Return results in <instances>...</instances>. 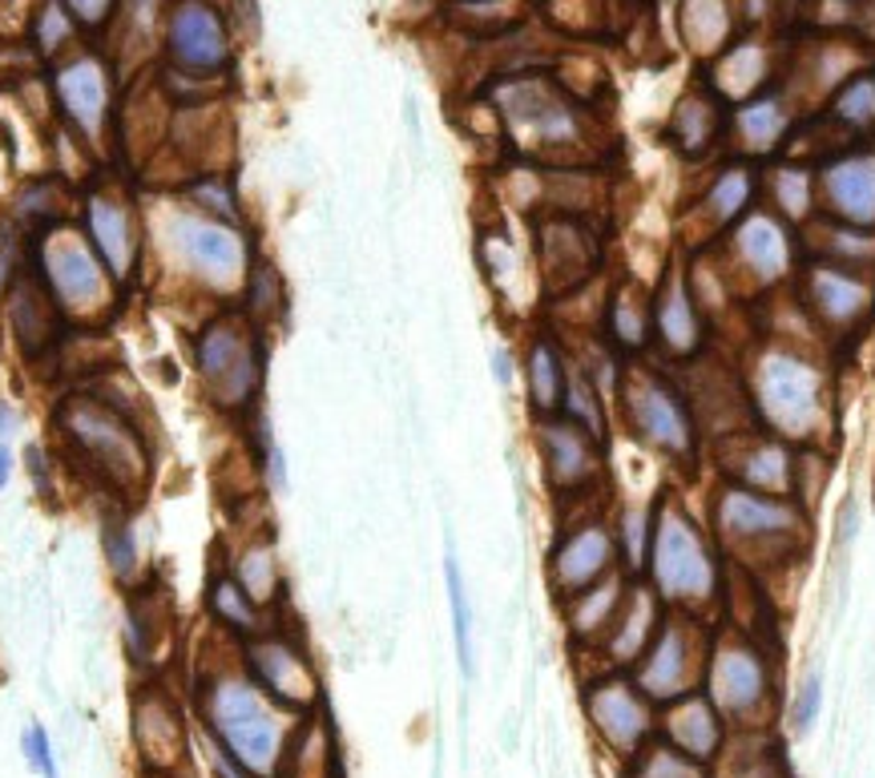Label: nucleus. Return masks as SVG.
<instances>
[{
	"instance_id": "obj_1",
	"label": "nucleus",
	"mask_w": 875,
	"mask_h": 778,
	"mask_svg": "<svg viewBox=\"0 0 875 778\" xmlns=\"http://www.w3.org/2000/svg\"><path fill=\"white\" fill-rule=\"evenodd\" d=\"M299 722L291 710L259 690L251 673L218 670L202 673L198 682V730L211 735L226 755H234L254 778H283L286 750Z\"/></svg>"
},
{
	"instance_id": "obj_2",
	"label": "nucleus",
	"mask_w": 875,
	"mask_h": 778,
	"mask_svg": "<svg viewBox=\"0 0 875 778\" xmlns=\"http://www.w3.org/2000/svg\"><path fill=\"white\" fill-rule=\"evenodd\" d=\"M747 391L755 411L779 440L807 444L819 440L827 424V376L811 356L795 343H767L750 356Z\"/></svg>"
},
{
	"instance_id": "obj_3",
	"label": "nucleus",
	"mask_w": 875,
	"mask_h": 778,
	"mask_svg": "<svg viewBox=\"0 0 875 778\" xmlns=\"http://www.w3.org/2000/svg\"><path fill=\"white\" fill-rule=\"evenodd\" d=\"M162 259L186 279L191 286L214 299H243L246 274L254 263V246L246 242L243 226H226L206 218L186 202H174V211L158 222Z\"/></svg>"
},
{
	"instance_id": "obj_4",
	"label": "nucleus",
	"mask_w": 875,
	"mask_h": 778,
	"mask_svg": "<svg viewBox=\"0 0 875 778\" xmlns=\"http://www.w3.org/2000/svg\"><path fill=\"white\" fill-rule=\"evenodd\" d=\"M57 428L65 444L94 468L109 488H137L154 473L149 444L134 428V416L94 391H74L57 403Z\"/></svg>"
},
{
	"instance_id": "obj_5",
	"label": "nucleus",
	"mask_w": 875,
	"mask_h": 778,
	"mask_svg": "<svg viewBox=\"0 0 875 778\" xmlns=\"http://www.w3.org/2000/svg\"><path fill=\"white\" fill-rule=\"evenodd\" d=\"M645 573H650V585L662 597V605L690 613V617L707 613L718 601L722 577H718V561L710 553V537L674 500H662L654 508V537H650Z\"/></svg>"
},
{
	"instance_id": "obj_6",
	"label": "nucleus",
	"mask_w": 875,
	"mask_h": 778,
	"mask_svg": "<svg viewBox=\"0 0 875 778\" xmlns=\"http://www.w3.org/2000/svg\"><path fill=\"white\" fill-rule=\"evenodd\" d=\"M191 359L202 379V391L222 411H243L259 400L263 343H259V327L243 311H214L202 319L194 331Z\"/></svg>"
},
{
	"instance_id": "obj_7",
	"label": "nucleus",
	"mask_w": 875,
	"mask_h": 778,
	"mask_svg": "<svg viewBox=\"0 0 875 778\" xmlns=\"http://www.w3.org/2000/svg\"><path fill=\"white\" fill-rule=\"evenodd\" d=\"M32 274L41 279V286L54 295V303L65 311V319H101L109 299L121 291L114 283V274L97 259L94 242L85 239L81 226L61 222V226H45L32 234Z\"/></svg>"
},
{
	"instance_id": "obj_8",
	"label": "nucleus",
	"mask_w": 875,
	"mask_h": 778,
	"mask_svg": "<svg viewBox=\"0 0 875 778\" xmlns=\"http://www.w3.org/2000/svg\"><path fill=\"white\" fill-rule=\"evenodd\" d=\"M714 537L739 557L779 561L787 548L803 545L807 521L791 496H767L722 480L714 493Z\"/></svg>"
},
{
	"instance_id": "obj_9",
	"label": "nucleus",
	"mask_w": 875,
	"mask_h": 778,
	"mask_svg": "<svg viewBox=\"0 0 875 778\" xmlns=\"http://www.w3.org/2000/svg\"><path fill=\"white\" fill-rule=\"evenodd\" d=\"M707 698L739 730H762L775 714V670L747 633H718L707 658Z\"/></svg>"
},
{
	"instance_id": "obj_10",
	"label": "nucleus",
	"mask_w": 875,
	"mask_h": 778,
	"mask_svg": "<svg viewBox=\"0 0 875 778\" xmlns=\"http://www.w3.org/2000/svg\"><path fill=\"white\" fill-rule=\"evenodd\" d=\"M618 396H622L625 424L638 436V444L662 456H674V460H690L698 453L694 411L670 379H662L658 371L633 368Z\"/></svg>"
},
{
	"instance_id": "obj_11",
	"label": "nucleus",
	"mask_w": 875,
	"mask_h": 778,
	"mask_svg": "<svg viewBox=\"0 0 875 778\" xmlns=\"http://www.w3.org/2000/svg\"><path fill=\"white\" fill-rule=\"evenodd\" d=\"M710 645L702 642L698 621L682 610H670L662 617V630L642 653V662L633 665V682L654 706H670L678 698L698 694V682L707 678Z\"/></svg>"
},
{
	"instance_id": "obj_12",
	"label": "nucleus",
	"mask_w": 875,
	"mask_h": 778,
	"mask_svg": "<svg viewBox=\"0 0 875 778\" xmlns=\"http://www.w3.org/2000/svg\"><path fill=\"white\" fill-rule=\"evenodd\" d=\"M581 706L590 718L593 735L610 750L613 758H638L645 750V742L654 738L658 726V706L638 690L633 678L622 673H597L590 678V685L581 690Z\"/></svg>"
},
{
	"instance_id": "obj_13",
	"label": "nucleus",
	"mask_w": 875,
	"mask_h": 778,
	"mask_svg": "<svg viewBox=\"0 0 875 778\" xmlns=\"http://www.w3.org/2000/svg\"><path fill=\"white\" fill-rule=\"evenodd\" d=\"M243 670L271 702L295 718H311L323 702V682L307 650L286 633H259L243 642Z\"/></svg>"
},
{
	"instance_id": "obj_14",
	"label": "nucleus",
	"mask_w": 875,
	"mask_h": 778,
	"mask_svg": "<svg viewBox=\"0 0 875 778\" xmlns=\"http://www.w3.org/2000/svg\"><path fill=\"white\" fill-rule=\"evenodd\" d=\"M803 315L832 335L864 331L875 315V274L811 259L803 266Z\"/></svg>"
},
{
	"instance_id": "obj_15",
	"label": "nucleus",
	"mask_w": 875,
	"mask_h": 778,
	"mask_svg": "<svg viewBox=\"0 0 875 778\" xmlns=\"http://www.w3.org/2000/svg\"><path fill=\"white\" fill-rule=\"evenodd\" d=\"M618 561H622L618 528L602 516L577 521L570 533H561L553 553H548V590L570 601L577 593L593 590L597 581L613 577Z\"/></svg>"
},
{
	"instance_id": "obj_16",
	"label": "nucleus",
	"mask_w": 875,
	"mask_h": 778,
	"mask_svg": "<svg viewBox=\"0 0 875 778\" xmlns=\"http://www.w3.org/2000/svg\"><path fill=\"white\" fill-rule=\"evenodd\" d=\"M730 271L739 291H770L795 266V242L787 222L767 211H755L730 226Z\"/></svg>"
},
{
	"instance_id": "obj_17",
	"label": "nucleus",
	"mask_w": 875,
	"mask_h": 778,
	"mask_svg": "<svg viewBox=\"0 0 875 778\" xmlns=\"http://www.w3.org/2000/svg\"><path fill=\"white\" fill-rule=\"evenodd\" d=\"M129 726H134L137 758L146 762L149 775L174 778L182 767H186L194 738H191L186 718H182L178 702L169 698V690H162V685H142L134 694Z\"/></svg>"
},
{
	"instance_id": "obj_18",
	"label": "nucleus",
	"mask_w": 875,
	"mask_h": 778,
	"mask_svg": "<svg viewBox=\"0 0 875 778\" xmlns=\"http://www.w3.org/2000/svg\"><path fill=\"white\" fill-rule=\"evenodd\" d=\"M81 231L94 242L97 259L106 263L117 286H129L142 263V222L134 202L114 189H89L81 202Z\"/></svg>"
},
{
	"instance_id": "obj_19",
	"label": "nucleus",
	"mask_w": 875,
	"mask_h": 778,
	"mask_svg": "<svg viewBox=\"0 0 875 778\" xmlns=\"http://www.w3.org/2000/svg\"><path fill=\"white\" fill-rule=\"evenodd\" d=\"M537 448L545 460L548 488L557 496H577L602 480V440L573 424L570 416L537 420Z\"/></svg>"
},
{
	"instance_id": "obj_20",
	"label": "nucleus",
	"mask_w": 875,
	"mask_h": 778,
	"mask_svg": "<svg viewBox=\"0 0 875 778\" xmlns=\"http://www.w3.org/2000/svg\"><path fill=\"white\" fill-rule=\"evenodd\" d=\"M166 49L178 69L191 74H218L231 61V41L218 12L202 0H182L166 17Z\"/></svg>"
},
{
	"instance_id": "obj_21",
	"label": "nucleus",
	"mask_w": 875,
	"mask_h": 778,
	"mask_svg": "<svg viewBox=\"0 0 875 778\" xmlns=\"http://www.w3.org/2000/svg\"><path fill=\"white\" fill-rule=\"evenodd\" d=\"M654 339L670 359H694L707 343V311L682 266H670L654 291Z\"/></svg>"
},
{
	"instance_id": "obj_22",
	"label": "nucleus",
	"mask_w": 875,
	"mask_h": 778,
	"mask_svg": "<svg viewBox=\"0 0 875 778\" xmlns=\"http://www.w3.org/2000/svg\"><path fill=\"white\" fill-rule=\"evenodd\" d=\"M819 198L832 222L875 231V154H839L819 174Z\"/></svg>"
},
{
	"instance_id": "obj_23",
	"label": "nucleus",
	"mask_w": 875,
	"mask_h": 778,
	"mask_svg": "<svg viewBox=\"0 0 875 778\" xmlns=\"http://www.w3.org/2000/svg\"><path fill=\"white\" fill-rule=\"evenodd\" d=\"M537 254L545 266L548 291H577L593 274L602 246L581 218H548L537 231Z\"/></svg>"
},
{
	"instance_id": "obj_24",
	"label": "nucleus",
	"mask_w": 875,
	"mask_h": 778,
	"mask_svg": "<svg viewBox=\"0 0 875 778\" xmlns=\"http://www.w3.org/2000/svg\"><path fill=\"white\" fill-rule=\"evenodd\" d=\"M0 315H4L12 339H17V348H21L25 356H45V351L61 339L65 323H69L61 307L54 303V295L41 286L37 274L17 279V283L9 286V295L0 299Z\"/></svg>"
},
{
	"instance_id": "obj_25",
	"label": "nucleus",
	"mask_w": 875,
	"mask_h": 778,
	"mask_svg": "<svg viewBox=\"0 0 875 778\" xmlns=\"http://www.w3.org/2000/svg\"><path fill=\"white\" fill-rule=\"evenodd\" d=\"M500 109H505L508 126L517 134H528L541 146H565L577 137V117L541 81H513L508 89H500Z\"/></svg>"
},
{
	"instance_id": "obj_26",
	"label": "nucleus",
	"mask_w": 875,
	"mask_h": 778,
	"mask_svg": "<svg viewBox=\"0 0 875 778\" xmlns=\"http://www.w3.org/2000/svg\"><path fill=\"white\" fill-rule=\"evenodd\" d=\"M54 89L77 134L97 142L109 117V77L101 69V61L97 57H77V61L61 65Z\"/></svg>"
},
{
	"instance_id": "obj_27",
	"label": "nucleus",
	"mask_w": 875,
	"mask_h": 778,
	"mask_svg": "<svg viewBox=\"0 0 875 778\" xmlns=\"http://www.w3.org/2000/svg\"><path fill=\"white\" fill-rule=\"evenodd\" d=\"M662 738L686 758H694L702 767L718 762L727 747V718L718 714L707 694H690L665 706L662 714Z\"/></svg>"
},
{
	"instance_id": "obj_28",
	"label": "nucleus",
	"mask_w": 875,
	"mask_h": 778,
	"mask_svg": "<svg viewBox=\"0 0 875 778\" xmlns=\"http://www.w3.org/2000/svg\"><path fill=\"white\" fill-rule=\"evenodd\" d=\"M662 597L654 593V585L633 581L630 597H625L622 613H618L610 638H605V662L618 665V670H630V665L642 662V653L650 650V642L662 630Z\"/></svg>"
},
{
	"instance_id": "obj_29",
	"label": "nucleus",
	"mask_w": 875,
	"mask_h": 778,
	"mask_svg": "<svg viewBox=\"0 0 875 778\" xmlns=\"http://www.w3.org/2000/svg\"><path fill=\"white\" fill-rule=\"evenodd\" d=\"M727 480L767 496H791L799 484V453L787 440H750L727 460Z\"/></svg>"
},
{
	"instance_id": "obj_30",
	"label": "nucleus",
	"mask_w": 875,
	"mask_h": 778,
	"mask_svg": "<svg viewBox=\"0 0 875 778\" xmlns=\"http://www.w3.org/2000/svg\"><path fill=\"white\" fill-rule=\"evenodd\" d=\"M630 585L633 581H625L622 573H613V577L597 581L593 590L565 601V630H570L573 642L577 645L605 642L618 613H622L625 597H630Z\"/></svg>"
},
{
	"instance_id": "obj_31",
	"label": "nucleus",
	"mask_w": 875,
	"mask_h": 778,
	"mask_svg": "<svg viewBox=\"0 0 875 778\" xmlns=\"http://www.w3.org/2000/svg\"><path fill=\"white\" fill-rule=\"evenodd\" d=\"M755 189L759 178L750 166H727L718 169L714 182L707 186L702 202H698V214H702V234H722L730 231L735 222L747 214V206L755 202Z\"/></svg>"
},
{
	"instance_id": "obj_32",
	"label": "nucleus",
	"mask_w": 875,
	"mask_h": 778,
	"mask_svg": "<svg viewBox=\"0 0 875 778\" xmlns=\"http://www.w3.org/2000/svg\"><path fill=\"white\" fill-rule=\"evenodd\" d=\"M525 379H528V403L537 411V420H548V416H561V403H565V379H570V368H565V356H561L557 339H533L525 359Z\"/></svg>"
},
{
	"instance_id": "obj_33",
	"label": "nucleus",
	"mask_w": 875,
	"mask_h": 778,
	"mask_svg": "<svg viewBox=\"0 0 875 778\" xmlns=\"http://www.w3.org/2000/svg\"><path fill=\"white\" fill-rule=\"evenodd\" d=\"M246 593H251L254 605L271 610L279 593H283V568H279V557H274V545L266 537H246L239 541L234 548V561L226 568Z\"/></svg>"
},
{
	"instance_id": "obj_34",
	"label": "nucleus",
	"mask_w": 875,
	"mask_h": 778,
	"mask_svg": "<svg viewBox=\"0 0 875 778\" xmlns=\"http://www.w3.org/2000/svg\"><path fill=\"white\" fill-rule=\"evenodd\" d=\"M811 251H815V259H823V263L875 274V231H859V226L819 218V222H811Z\"/></svg>"
},
{
	"instance_id": "obj_35",
	"label": "nucleus",
	"mask_w": 875,
	"mask_h": 778,
	"mask_svg": "<svg viewBox=\"0 0 875 778\" xmlns=\"http://www.w3.org/2000/svg\"><path fill=\"white\" fill-rule=\"evenodd\" d=\"M605 327H610L613 348H622L625 356H642L654 339V303L633 286H618L610 295Z\"/></svg>"
},
{
	"instance_id": "obj_36",
	"label": "nucleus",
	"mask_w": 875,
	"mask_h": 778,
	"mask_svg": "<svg viewBox=\"0 0 875 778\" xmlns=\"http://www.w3.org/2000/svg\"><path fill=\"white\" fill-rule=\"evenodd\" d=\"M206 610L211 617L218 621L222 630L234 633V638H259L266 633V610L263 605H254L251 593L231 577V573H214L211 577V590H206Z\"/></svg>"
},
{
	"instance_id": "obj_37",
	"label": "nucleus",
	"mask_w": 875,
	"mask_h": 778,
	"mask_svg": "<svg viewBox=\"0 0 875 778\" xmlns=\"http://www.w3.org/2000/svg\"><path fill=\"white\" fill-rule=\"evenodd\" d=\"M283 307H286L283 274H279V266H274L266 254H254L251 274H246V286H243V307H239V311L263 331L266 323H274V319L283 315Z\"/></svg>"
},
{
	"instance_id": "obj_38",
	"label": "nucleus",
	"mask_w": 875,
	"mask_h": 778,
	"mask_svg": "<svg viewBox=\"0 0 875 778\" xmlns=\"http://www.w3.org/2000/svg\"><path fill=\"white\" fill-rule=\"evenodd\" d=\"M444 585H448V610H453V645H456V662L465 682L476 678V653H473V601L465 590V573H460V561L448 548L444 553Z\"/></svg>"
},
{
	"instance_id": "obj_39",
	"label": "nucleus",
	"mask_w": 875,
	"mask_h": 778,
	"mask_svg": "<svg viewBox=\"0 0 875 778\" xmlns=\"http://www.w3.org/2000/svg\"><path fill=\"white\" fill-rule=\"evenodd\" d=\"M101 553H106L109 573L121 585L142 581V545H137V533L126 513H106V521H101Z\"/></svg>"
},
{
	"instance_id": "obj_40",
	"label": "nucleus",
	"mask_w": 875,
	"mask_h": 778,
	"mask_svg": "<svg viewBox=\"0 0 875 778\" xmlns=\"http://www.w3.org/2000/svg\"><path fill=\"white\" fill-rule=\"evenodd\" d=\"M561 416H570L573 424L605 440L610 436V416H605V396L597 391V383L590 379V371L570 368V379H565V403H561Z\"/></svg>"
},
{
	"instance_id": "obj_41",
	"label": "nucleus",
	"mask_w": 875,
	"mask_h": 778,
	"mask_svg": "<svg viewBox=\"0 0 875 778\" xmlns=\"http://www.w3.org/2000/svg\"><path fill=\"white\" fill-rule=\"evenodd\" d=\"M735 129H739V142L747 154H770V149L779 146L782 134H787V114H782L779 101H770V97H762V101H750V106L739 109V121H735Z\"/></svg>"
},
{
	"instance_id": "obj_42",
	"label": "nucleus",
	"mask_w": 875,
	"mask_h": 778,
	"mask_svg": "<svg viewBox=\"0 0 875 778\" xmlns=\"http://www.w3.org/2000/svg\"><path fill=\"white\" fill-rule=\"evenodd\" d=\"M770 202L779 206L782 222H811L815 214V178L807 166H779L770 174Z\"/></svg>"
},
{
	"instance_id": "obj_43",
	"label": "nucleus",
	"mask_w": 875,
	"mask_h": 778,
	"mask_svg": "<svg viewBox=\"0 0 875 778\" xmlns=\"http://www.w3.org/2000/svg\"><path fill=\"white\" fill-rule=\"evenodd\" d=\"M154 610L158 605H149L137 593L126 601V610H121V638H126V653L137 670H149L162 650V630L154 625Z\"/></svg>"
},
{
	"instance_id": "obj_44",
	"label": "nucleus",
	"mask_w": 875,
	"mask_h": 778,
	"mask_svg": "<svg viewBox=\"0 0 875 778\" xmlns=\"http://www.w3.org/2000/svg\"><path fill=\"white\" fill-rule=\"evenodd\" d=\"M12 218L37 234V231H45V226H61V222H69V202L61 198V189H57L54 182H29V186L17 194V202H12Z\"/></svg>"
},
{
	"instance_id": "obj_45",
	"label": "nucleus",
	"mask_w": 875,
	"mask_h": 778,
	"mask_svg": "<svg viewBox=\"0 0 875 778\" xmlns=\"http://www.w3.org/2000/svg\"><path fill=\"white\" fill-rule=\"evenodd\" d=\"M182 202L194 206L198 214H206V218H218V222H226V226H243V202H239L231 182L218 178V174H202V178H194L191 186L182 189Z\"/></svg>"
},
{
	"instance_id": "obj_46",
	"label": "nucleus",
	"mask_w": 875,
	"mask_h": 778,
	"mask_svg": "<svg viewBox=\"0 0 875 778\" xmlns=\"http://www.w3.org/2000/svg\"><path fill=\"white\" fill-rule=\"evenodd\" d=\"M630 778H710L702 762L686 758L665 738H650L638 758H630Z\"/></svg>"
},
{
	"instance_id": "obj_47",
	"label": "nucleus",
	"mask_w": 875,
	"mask_h": 778,
	"mask_svg": "<svg viewBox=\"0 0 875 778\" xmlns=\"http://www.w3.org/2000/svg\"><path fill=\"white\" fill-rule=\"evenodd\" d=\"M618 545L630 565V573H645V557H650V537H654V508H625L618 516Z\"/></svg>"
},
{
	"instance_id": "obj_48",
	"label": "nucleus",
	"mask_w": 875,
	"mask_h": 778,
	"mask_svg": "<svg viewBox=\"0 0 875 778\" xmlns=\"http://www.w3.org/2000/svg\"><path fill=\"white\" fill-rule=\"evenodd\" d=\"M674 134H678V146H682V154H690V158H698V154H707V146L714 142V109L707 106V101H682L678 106V117H674Z\"/></svg>"
},
{
	"instance_id": "obj_49",
	"label": "nucleus",
	"mask_w": 875,
	"mask_h": 778,
	"mask_svg": "<svg viewBox=\"0 0 875 778\" xmlns=\"http://www.w3.org/2000/svg\"><path fill=\"white\" fill-rule=\"evenodd\" d=\"M835 117L852 129H872L875 121V77H855L835 97Z\"/></svg>"
},
{
	"instance_id": "obj_50",
	"label": "nucleus",
	"mask_w": 875,
	"mask_h": 778,
	"mask_svg": "<svg viewBox=\"0 0 875 778\" xmlns=\"http://www.w3.org/2000/svg\"><path fill=\"white\" fill-rule=\"evenodd\" d=\"M74 37V17L65 9L61 0H45L41 12H37V25H32V41L41 54H57L65 41Z\"/></svg>"
},
{
	"instance_id": "obj_51",
	"label": "nucleus",
	"mask_w": 875,
	"mask_h": 778,
	"mask_svg": "<svg viewBox=\"0 0 875 778\" xmlns=\"http://www.w3.org/2000/svg\"><path fill=\"white\" fill-rule=\"evenodd\" d=\"M21 755H25V767H29L37 778H61L54 738H49V730H45L41 722H29L21 730Z\"/></svg>"
},
{
	"instance_id": "obj_52",
	"label": "nucleus",
	"mask_w": 875,
	"mask_h": 778,
	"mask_svg": "<svg viewBox=\"0 0 875 778\" xmlns=\"http://www.w3.org/2000/svg\"><path fill=\"white\" fill-rule=\"evenodd\" d=\"M759 77H762V54L759 49H739V54L727 57L722 69H718V81H722V89H727L730 97H742L750 85H759Z\"/></svg>"
},
{
	"instance_id": "obj_53",
	"label": "nucleus",
	"mask_w": 875,
	"mask_h": 778,
	"mask_svg": "<svg viewBox=\"0 0 875 778\" xmlns=\"http://www.w3.org/2000/svg\"><path fill=\"white\" fill-rule=\"evenodd\" d=\"M21 222L17 218H0V299L9 295V286L21 279L17 266H21Z\"/></svg>"
},
{
	"instance_id": "obj_54",
	"label": "nucleus",
	"mask_w": 875,
	"mask_h": 778,
	"mask_svg": "<svg viewBox=\"0 0 875 778\" xmlns=\"http://www.w3.org/2000/svg\"><path fill=\"white\" fill-rule=\"evenodd\" d=\"M819 710H823V678L819 673H811V678L799 685V694H795V706H791V730L795 735H807V730L819 722Z\"/></svg>"
},
{
	"instance_id": "obj_55",
	"label": "nucleus",
	"mask_w": 875,
	"mask_h": 778,
	"mask_svg": "<svg viewBox=\"0 0 875 778\" xmlns=\"http://www.w3.org/2000/svg\"><path fill=\"white\" fill-rule=\"evenodd\" d=\"M25 473H29L32 488L41 496L54 493V460H49V448H45V444H29V448H25Z\"/></svg>"
},
{
	"instance_id": "obj_56",
	"label": "nucleus",
	"mask_w": 875,
	"mask_h": 778,
	"mask_svg": "<svg viewBox=\"0 0 875 778\" xmlns=\"http://www.w3.org/2000/svg\"><path fill=\"white\" fill-rule=\"evenodd\" d=\"M65 9H69V17L81 25H89V29H97V25L106 21L109 12H114V0H61Z\"/></svg>"
},
{
	"instance_id": "obj_57",
	"label": "nucleus",
	"mask_w": 875,
	"mask_h": 778,
	"mask_svg": "<svg viewBox=\"0 0 875 778\" xmlns=\"http://www.w3.org/2000/svg\"><path fill=\"white\" fill-rule=\"evenodd\" d=\"M488 368H493V379L500 388H513V383H517V359H513L508 348H496L493 356H488Z\"/></svg>"
},
{
	"instance_id": "obj_58",
	"label": "nucleus",
	"mask_w": 875,
	"mask_h": 778,
	"mask_svg": "<svg viewBox=\"0 0 875 778\" xmlns=\"http://www.w3.org/2000/svg\"><path fill=\"white\" fill-rule=\"evenodd\" d=\"M17 431H21V416H17V408L0 396V444H9Z\"/></svg>"
},
{
	"instance_id": "obj_59",
	"label": "nucleus",
	"mask_w": 875,
	"mask_h": 778,
	"mask_svg": "<svg viewBox=\"0 0 875 778\" xmlns=\"http://www.w3.org/2000/svg\"><path fill=\"white\" fill-rule=\"evenodd\" d=\"M9 480H12V448L9 444H0V493L9 488Z\"/></svg>"
}]
</instances>
